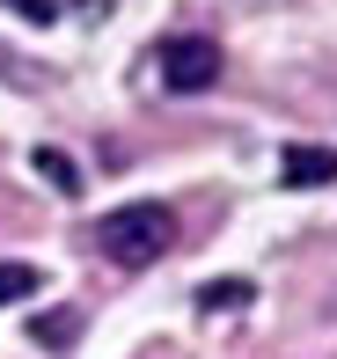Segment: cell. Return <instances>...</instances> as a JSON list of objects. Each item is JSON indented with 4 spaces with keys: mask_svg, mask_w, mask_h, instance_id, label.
<instances>
[{
    "mask_svg": "<svg viewBox=\"0 0 337 359\" xmlns=\"http://www.w3.org/2000/svg\"><path fill=\"white\" fill-rule=\"evenodd\" d=\"M95 242H103V257H110L118 271H147V264H162V257H169V242H176V213H169V205H154V198L118 205V213L95 227Z\"/></svg>",
    "mask_w": 337,
    "mask_h": 359,
    "instance_id": "cell-1",
    "label": "cell"
},
{
    "mask_svg": "<svg viewBox=\"0 0 337 359\" xmlns=\"http://www.w3.org/2000/svg\"><path fill=\"white\" fill-rule=\"evenodd\" d=\"M29 161H37V176H44L52 191H59V198H74V191H81V169H74V161L59 154V147H37Z\"/></svg>",
    "mask_w": 337,
    "mask_h": 359,
    "instance_id": "cell-6",
    "label": "cell"
},
{
    "mask_svg": "<svg viewBox=\"0 0 337 359\" xmlns=\"http://www.w3.org/2000/svg\"><path fill=\"white\" fill-rule=\"evenodd\" d=\"M37 286H44V271H37V264H22V257H0V308L37 301Z\"/></svg>",
    "mask_w": 337,
    "mask_h": 359,
    "instance_id": "cell-5",
    "label": "cell"
},
{
    "mask_svg": "<svg viewBox=\"0 0 337 359\" xmlns=\"http://www.w3.org/2000/svg\"><path fill=\"white\" fill-rule=\"evenodd\" d=\"M162 81H169L176 95L213 88V81H220V44L213 37H169L162 44Z\"/></svg>",
    "mask_w": 337,
    "mask_h": 359,
    "instance_id": "cell-2",
    "label": "cell"
},
{
    "mask_svg": "<svg viewBox=\"0 0 337 359\" xmlns=\"http://www.w3.org/2000/svg\"><path fill=\"white\" fill-rule=\"evenodd\" d=\"M29 337H37L44 352H74V337H81V308H52V316H37Z\"/></svg>",
    "mask_w": 337,
    "mask_h": 359,
    "instance_id": "cell-4",
    "label": "cell"
},
{
    "mask_svg": "<svg viewBox=\"0 0 337 359\" xmlns=\"http://www.w3.org/2000/svg\"><path fill=\"white\" fill-rule=\"evenodd\" d=\"M8 8L22 15V22H52V15H59V0H8Z\"/></svg>",
    "mask_w": 337,
    "mask_h": 359,
    "instance_id": "cell-8",
    "label": "cell"
},
{
    "mask_svg": "<svg viewBox=\"0 0 337 359\" xmlns=\"http://www.w3.org/2000/svg\"><path fill=\"white\" fill-rule=\"evenodd\" d=\"M198 308H205V316H228V308H249V286H242V279H235V286H205V293H198Z\"/></svg>",
    "mask_w": 337,
    "mask_h": 359,
    "instance_id": "cell-7",
    "label": "cell"
},
{
    "mask_svg": "<svg viewBox=\"0 0 337 359\" xmlns=\"http://www.w3.org/2000/svg\"><path fill=\"white\" fill-rule=\"evenodd\" d=\"M330 176H337V154H330V147H286V154H279V184L286 191H323Z\"/></svg>",
    "mask_w": 337,
    "mask_h": 359,
    "instance_id": "cell-3",
    "label": "cell"
}]
</instances>
